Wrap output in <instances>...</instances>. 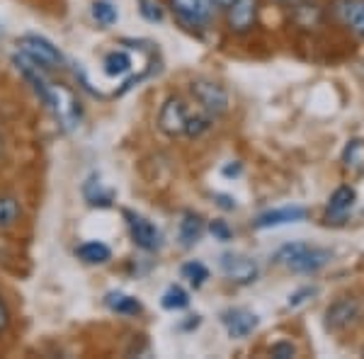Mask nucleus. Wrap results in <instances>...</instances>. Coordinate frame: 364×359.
<instances>
[{"instance_id": "393cba45", "label": "nucleus", "mask_w": 364, "mask_h": 359, "mask_svg": "<svg viewBox=\"0 0 364 359\" xmlns=\"http://www.w3.org/2000/svg\"><path fill=\"white\" fill-rule=\"evenodd\" d=\"M139 13L149 22H163V8L158 0H139Z\"/></svg>"}, {"instance_id": "7c9ffc66", "label": "nucleus", "mask_w": 364, "mask_h": 359, "mask_svg": "<svg viewBox=\"0 0 364 359\" xmlns=\"http://www.w3.org/2000/svg\"><path fill=\"white\" fill-rule=\"evenodd\" d=\"M240 173V166L236 163V166H228V168H224V175L226 178H231V175H238Z\"/></svg>"}, {"instance_id": "0eeeda50", "label": "nucleus", "mask_w": 364, "mask_h": 359, "mask_svg": "<svg viewBox=\"0 0 364 359\" xmlns=\"http://www.w3.org/2000/svg\"><path fill=\"white\" fill-rule=\"evenodd\" d=\"M190 107L182 97H168L158 112V129L166 136H185L187 119H190Z\"/></svg>"}, {"instance_id": "f8f14e48", "label": "nucleus", "mask_w": 364, "mask_h": 359, "mask_svg": "<svg viewBox=\"0 0 364 359\" xmlns=\"http://www.w3.org/2000/svg\"><path fill=\"white\" fill-rule=\"evenodd\" d=\"M357 202V190L352 185H340L336 192L331 194L326 207V221L328 223H340L345 221V216L350 214L352 207Z\"/></svg>"}, {"instance_id": "4468645a", "label": "nucleus", "mask_w": 364, "mask_h": 359, "mask_svg": "<svg viewBox=\"0 0 364 359\" xmlns=\"http://www.w3.org/2000/svg\"><path fill=\"white\" fill-rule=\"evenodd\" d=\"M221 323H224L226 333L231 335V338L243 340L257 328V316L250 314V311H245V309H231L221 316Z\"/></svg>"}, {"instance_id": "9d476101", "label": "nucleus", "mask_w": 364, "mask_h": 359, "mask_svg": "<svg viewBox=\"0 0 364 359\" xmlns=\"http://www.w3.org/2000/svg\"><path fill=\"white\" fill-rule=\"evenodd\" d=\"M333 15L355 37L364 39V0H336L333 3Z\"/></svg>"}, {"instance_id": "a878e982", "label": "nucleus", "mask_w": 364, "mask_h": 359, "mask_svg": "<svg viewBox=\"0 0 364 359\" xmlns=\"http://www.w3.org/2000/svg\"><path fill=\"white\" fill-rule=\"evenodd\" d=\"M209 233L214 235V240H221V243H228V240L233 238L231 226H228L226 221H219V219L209 223Z\"/></svg>"}, {"instance_id": "6e6552de", "label": "nucleus", "mask_w": 364, "mask_h": 359, "mask_svg": "<svg viewBox=\"0 0 364 359\" xmlns=\"http://www.w3.org/2000/svg\"><path fill=\"white\" fill-rule=\"evenodd\" d=\"M257 10H260V0H233L226 8L228 29L236 34L250 32L257 22Z\"/></svg>"}, {"instance_id": "39448f33", "label": "nucleus", "mask_w": 364, "mask_h": 359, "mask_svg": "<svg viewBox=\"0 0 364 359\" xmlns=\"http://www.w3.org/2000/svg\"><path fill=\"white\" fill-rule=\"evenodd\" d=\"M17 46H20V54H25L29 61H34L44 70H56L63 66L61 51H58L49 39L37 37V34H27V37H22L20 42H17Z\"/></svg>"}, {"instance_id": "c756f323", "label": "nucleus", "mask_w": 364, "mask_h": 359, "mask_svg": "<svg viewBox=\"0 0 364 359\" xmlns=\"http://www.w3.org/2000/svg\"><path fill=\"white\" fill-rule=\"evenodd\" d=\"M216 199H219V207L236 209V199H233V197H226V194H216Z\"/></svg>"}, {"instance_id": "6ab92c4d", "label": "nucleus", "mask_w": 364, "mask_h": 359, "mask_svg": "<svg viewBox=\"0 0 364 359\" xmlns=\"http://www.w3.org/2000/svg\"><path fill=\"white\" fill-rule=\"evenodd\" d=\"M102 66H105V73L107 75H124L132 70V56L127 54V51H109L107 56H105V61H102Z\"/></svg>"}, {"instance_id": "f3484780", "label": "nucleus", "mask_w": 364, "mask_h": 359, "mask_svg": "<svg viewBox=\"0 0 364 359\" xmlns=\"http://www.w3.org/2000/svg\"><path fill=\"white\" fill-rule=\"evenodd\" d=\"M105 304H107L109 311L119 316H139L144 311V306L136 296H129V294H122V291H109L105 296Z\"/></svg>"}, {"instance_id": "dca6fc26", "label": "nucleus", "mask_w": 364, "mask_h": 359, "mask_svg": "<svg viewBox=\"0 0 364 359\" xmlns=\"http://www.w3.org/2000/svg\"><path fill=\"white\" fill-rule=\"evenodd\" d=\"M75 255L85 264H105L112 257V250H109V245L102 243V240H85V243H80L78 248H75Z\"/></svg>"}, {"instance_id": "b1692460", "label": "nucleus", "mask_w": 364, "mask_h": 359, "mask_svg": "<svg viewBox=\"0 0 364 359\" xmlns=\"http://www.w3.org/2000/svg\"><path fill=\"white\" fill-rule=\"evenodd\" d=\"M92 17H95L97 25L112 27L114 22L119 20V13H117V8L112 3H107V0H97V3H92Z\"/></svg>"}, {"instance_id": "bb28decb", "label": "nucleus", "mask_w": 364, "mask_h": 359, "mask_svg": "<svg viewBox=\"0 0 364 359\" xmlns=\"http://www.w3.org/2000/svg\"><path fill=\"white\" fill-rule=\"evenodd\" d=\"M269 355L277 359H291V357H296V347L291 345L289 340H279V343H274L269 347Z\"/></svg>"}, {"instance_id": "20e7f679", "label": "nucleus", "mask_w": 364, "mask_h": 359, "mask_svg": "<svg viewBox=\"0 0 364 359\" xmlns=\"http://www.w3.org/2000/svg\"><path fill=\"white\" fill-rule=\"evenodd\" d=\"M190 92L195 97L197 107L209 112L211 117H219L228 109V92L224 85H219L216 80L209 78H197L190 83Z\"/></svg>"}, {"instance_id": "ddd939ff", "label": "nucleus", "mask_w": 364, "mask_h": 359, "mask_svg": "<svg viewBox=\"0 0 364 359\" xmlns=\"http://www.w3.org/2000/svg\"><path fill=\"white\" fill-rule=\"evenodd\" d=\"M309 211L304 207H279V209H267L260 216H255L252 228H277L287 226V223H299L306 219Z\"/></svg>"}, {"instance_id": "7ed1b4c3", "label": "nucleus", "mask_w": 364, "mask_h": 359, "mask_svg": "<svg viewBox=\"0 0 364 359\" xmlns=\"http://www.w3.org/2000/svg\"><path fill=\"white\" fill-rule=\"evenodd\" d=\"M175 17L190 29H207L216 17L214 0H170Z\"/></svg>"}, {"instance_id": "aec40b11", "label": "nucleus", "mask_w": 364, "mask_h": 359, "mask_svg": "<svg viewBox=\"0 0 364 359\" xmlns=\"http://www.w3.org/2000/svg\"><path fill=\"white\" fill-rule=\"evenodd\" d=\"M161 304H163V309H168V311H182L190 306V294L182 289L180 284H170L168 289L163 291Z\"/></svg>"}, {"instance_id": "423d86ee", "label": "nucleus", "mask_w": 364, "mask_h": 359, "mask_svg": "<svg viewBox=\"0 0 364 359\" xmlns=\"http://www.w3.org/2000/svg\"><path fill=\"white\" fill-rule=\"evenodd\" d=\"M362 321V306L355 296H340L326 309V328L331 333H345Z\"/></svg>"}, {"instance_id": "5701e85b", "label": "nucleus", "mask_w": 364, "mask_h": 359, "mask_svg": "<svg viewBox=\"0 0 364 359\" xmlns=\"http://www.w3.org/2000/svg\"><path fill=\"white\" fill-rule=\"evenodd\" d=\"M20 221V204L13 197H0V231L13 228Z\"/></svg>"}, {"instance_id": "1a4fd4ad", "label": "nucleus", "mask_w": 364, "mask_h": 359, "mask_svg": "<svg viewBox=\"0 0 364 359\" xmlns=\"http://www.w3.org/2000/svg\"><path fill=\"white\" fill-rule=\"evenodd\" d=\"M127 223H129V233H132V240L139 245L141 250L154 252L161 248V231L151 223L146 216L134 214V211H127Z\"/></svg>"}, {"instance_id": "2f4dec72", "label": "nucleus", "mask_w": 364, "mask_h": 359, "mask_svg": "<svg viewBox=\"0 0 364 359\" xmlns=\"http://www.w3.org/2000/svg\"><path fill=\"white\" fill-rule=\"evenodd\" d=\"M214 3H216V8H228V5H231L233 3V0H214Z\"/></svg>"}, {"instance_id": "a211bd4d", "label": "nucleus", "mask_w": 364, "mask_h": 359, "mask_svg": "<svg viewBox=\"0 0 364 359\" xmlns=\"http://www.w3.org/2000/svg\"><path fill=\"white\" fill-rule=\"evenodd\" d=\"M211 124H214V117L209 112H204L202 107H197L195 112H190V119H187V129H185V136L190 139H199L202 134H207Z\"/></svg>"}, {"instance_id": "9b49d317", "label": "nucleus", "mask_w": 364, "mask_h": 359, "mask_svg": "<svg viewBox=\"0 0 364 359\" xmlns=\"http://www.w3.org/2000/svg\"><path fill=\"white\" fill-rule=\"evenodd\" d=\"M221 269H224V274L231 282H236V284H250L257 277L255 260H250V257H245V255H236V252L221 255Z\"/></svg>"}, {"instance_id": "4be33fe9", "label": "nucleus", "mask_w": 364, "mask_h": 359, "mask_svg": "<svg viewBox=\"0 0 364 359\" xmlns=\"http://www.w3.org/2000/svg\"><path fill=\"white\" fill-rule=\"evenodd\" d=\"M343 163L348 170H364V141L352 139L343 151Z\"/></svg>"}, {"instance_id": "cd10ccee", "label": "nucleus", "mask_w": 364, "mask_h": 359, "mask_svg": "<svg viewBox=\"0 0 364 359\" xmlns=\"http://www.w3.org/2000/svg\"><path fill=\"white\" fill-rule=\"evenodd\" d=\"M316 294H318V289H316V286H304V289H299V291H294L289 296V309H299V306H304L309 301L311 296H316Z\"/></svg>"}, {"instance_id": "c85d7f7f", "label": "nucleus", "mask_w": 364, "mask_h": 359, "mask_svg": "<svg viewBox=\"0 0 364 359\" xmlns=\"http://www.w3.org/2000/svg\"><path fill=\"white\" fill-rule=\"evenodd\" d=\"M8 326H10V311H8V306H5L3 299H0V335L8 331Z\"/></svg>"}, {"instance_id": "f257e3e1", "label": "nucleus", "mask_w": 364, "mask_h": 359, "mask_svg": "<svg viewBox=\"0 0 364 359\" xmlns=\"http://www.w3.org/2000/svg\"><path fill=\"white\" fill-rule=\"evenodd\" d=\"M331 257H333L331 250L311 245L306 240H294V243L282 245L277 255H274V262L294 274H316L318 269H323L331 262Z\"/></svg>"}, {"instance_id": "473e14b6", "label": "nucleus", "mask_w": 364, "mask_h": 359, "mask_svg": "<svg viewBox=\"0 0 364 359\" xmlns=\"http://www.w3.org/2000/svg\"><path fill=\"white\" fill-rule=\"evenodd\" d=\"M274 3H287V5H296V3H304V0H274Z\"/></svg>"}, {"instance_id": "2eb2a0df", "label": "nucleus", "mask_w": 364, "mask_h": 359, "mask_svg": "<svg viewBox=\"0 0 364 359\" xmlns=\"http://www.w3.org/2000/svg\"><path fill=\"white\" fill-rule=\"evenodd\" d=\"M202 233H204V219L199 214H195V211H187V214L182 216L180 228H178V238H180L182 248L197 245Z\"/></svg>"}, {"instance_id": "f03ea898", "label": "nucleus", "mask_w": 364, "mask_h": 359, "mask_svg": "<svg viewBox=\"0 0 364 359\" xmlns=\"http://www.w3.org/2000/svg\"><path fill=\"white\" fill-rule=\"evenodd\" d=\"M39 97H42V102L46 107L54 112L56 122L61 124L63 132H73V129L80 124L83 109H80V102H78V97L73 95V90H68L66 85L46 80Z\"/></svg>"}, {"instance_id": "72a5a7b5", "label": "nucleus", "mask_w": 364, "mask_h": 359, "mask_svg": "<svg viewBox=\"0 0 364 359\" xmlns=\"http://www.w3.org/2000/svg\"><path fill=\"white\" fill-rule=\"evenodd\" d=\"M0 151H3V139H0Z\"/></svg>"}, {"instance_id": "412c9836", "label": "nucleus", "mask_w": 364, "mask_h": 359, "mask_svg": "<svg viewBox=\"0 0 364 359\" xmlns=\"http://www.w3.org/2000/svg\"><path fill=\"white\" fill-rule=\"evenodd\" d=\"M180 274H182V279H187V284H192L195 289H199V286H204V282L209 279L207 264L199 262V260L185 262V264H182V269H180Z\"/></svg>"}]
</instances>
